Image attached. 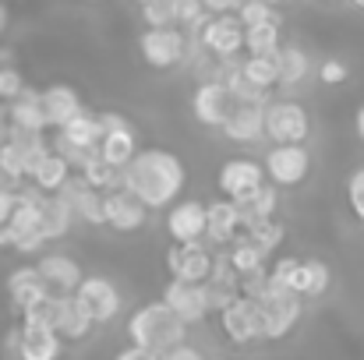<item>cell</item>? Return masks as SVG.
Returning a JSON list of instances; mask_svg holds the SVG:
<instances>
[{"mask_svg":"<svg viewBox=\"0 0 364 360\" xmlns=\"http://www.w3.org/2000/svg\"><path fill=\"white\" fill-rule=\"evenodd\" d=\"M124 187L145 209H170L184 191V163L166 148H145L124 166Z\"/></svg>","mask_w":364,"mask_h":360,"instance_id":"1","label":"cell"},{"mask_svg":"<svg viewBox=\"0 0 364 360\" xmlns=\"http://www.w3.org/2000/svg\"><path fill=\"white\" fill-rule=\"evenodd\" d=\"M127 336H131V347H141V350L163 357V354L184 347V339H188V322L177 318V315L170 311V304L156 300V304H145V307H138V311L131 315Z\"/></svg>","mask_w":364,"mask_h":360,"instance_id":"2","label":"cell"},{"mask_svg":"<svg viewBox=\"0 0 364 360\" xmlns=\"http://www.w3.org/2000/svg\"><path fill=\"white\" fill-rule=\"evenodd\" d=\"M269 279L276 286H287L297 297H322L329 290V265L326 261H297V258H279L269 268Z\"/></svg>","mask_w":364,"mask_h":360,"instance_id":"3","label":"cell"},{"mask_svg":"<svg viewBox=\"0 0 364 360\" xmlns=\"http://www.w3.org/2000/svg\"><path fill=\"white\" fill-rule=\"evenodd\" d=\"M138 46H141V57H145L149 67L166 71V67H177V64L188 60V53H191V36H188L181 25L145 28L141 39H138Z\"/></svg>","mask_w":364,"mask_h":360,"instance_id":"4","label":"cell"},{"mask_svg":"<svg viewBox=\"0 0 364 360\" xmlns=\"http://www.w3.org/2000/svg\"><path fill=\"white\" fill-rule=\"evenodd\" d=\"M258 311H262V339H283L301 318V297L269 279V290L258 300Z\"/></svg>","mask_w":364,"mask_h":360,"instance_id":"5","label":"cell"},{"mask_svg":"<svg viewBox=\"0 0 364 360\" xmlns=\"http://www.w3.org/2000/svg\"><path fill=\"white\" fill-rule=\"evenodd\" d=\"M308 127H311V120H308L301 103H294V99L265 103V134L276 145H304Z\"/></svg>","mask_w":364,"mask_h":360,"instance_id":"6","label":"cell"},{"mask_svg":"<svg viewBox=\"0 0 364 360\" xmlns=\"http://www.w3.org/2000/svg\"><path fill=\"white\" fill-rule=\"evenodd\" d=\"M237 107H241V99L234 96V89L227 82H202L191 99L195 120L205 127H227V120L237 114Z\"/></svg>","mask_w":364,"mask_h":360,"instance_id":"7","label":"cell"},{"mask_svg":"<svg viewBox=\"0 0 364 360\" xmlns=\"http://www.w3.org/2000/svg\"><path fill=\"white\" fill-rule=\"evenodd\" d=\"M244 28L237 14H213L202 32H198V43L205 53H213L216 60H234L237 53L244 50Z\"/></svg>","mask_w":364,"mask_h":360,"instance_id":"8","label":"cell"},{"mask_svg":"<svg viewBox=\"0 0 364 360\" xmlns=\"http://www.w3.org/2000/svg\"><path fill=\"white\" fill-rule=\"evenodd\" d=\"M213 265H216V254H209L202 244H177L166 254L170 279H181V283H198L202 286L213 276Z\"/></svg>","mask_w":364,"mask_h":360,"instance_id":"9","label":"cell"},{"mask_svg":"<svg viewBox=\"0 0 364 360\" xmlns=\"http://www.w3.org/2000/svg\"><path fill=\"white\" fill-rule=\"evenodd\" d=\"M262 166H265V173L272 177V184L294 187V184H301V180L308 177L311 159H308V148H304V145H276V148L265 156Z\"/></svg>","mask_w":364,"mask_h":360,"instance_id":"10","label":"cell"},{"mask_svg":"<svg viewBox=\"0 0 364 360\" xmlns=\"http://www.w3.org/2000/svg\"><path fill=\"white\" fill-rule=\"evenodd\" d=\"M75 300L82 304V311L92 318V322H110L117 318L121 311V293L110 279H100V276H89L78 290H75Z\"/></svg>","mask_w":364,"mask_h":360,"instance_id":"11","label":"cell"},{"mask_svg":"<svg viewBox=\"0 0 364 360\" xmlns=\"http://www.w3.org/2000/svg\"><path fill=\"white\" fill-rule=\"evenodd\" d=\"M220 325H223V336L230 339V343H255V339H262V311H258V300H234L227 311H220Z\"/></svg>","mask_w":364,"mask_h":360,"instance_id":"12","label":"cell"},{"mask_svg":"<svg viewBox=\"0 0 364 360\" xmlns=\"http://www.w3.org/2000/svg\"><path fill=\"white\" fill-rule=\"evenodd\" d=\"M103 117V127H107V134H103V141H100V156L107 159V163H114L117 170H124L134 156H138V141H134V131H131V124L117 114H100Z\"/></svg>","mask_w":364,"mask_h":360,"instance_id":"13","label":"cell"},{"mask_svg":"<svg viewBox=\"0 0 364 360\" xmlns=\"http://www.w3.org/2000/svg\"><path fill=\"white\" fill-rule=\"evenodd\" d=\"M205 223H209V205L202 202H177L166 212V234L177 244H202Z\"/></svg>","mask_w":364,"mask_h":360,"instance_id":"14","label":"cell"},{"mask_svg":"<svg viewBox=\"0 0 364 360\" xmlns=\"http://www.w3.org/2000/svg\"><path fill=\"white\" fill-rule=\"evenodd\" d=\"M68 205H71V212H75V219H82V223H92V227H103L107 223V216H103V191H96L82 173L78 177H71L60 191H57Z\"/></svg>","mask_w":364,"mask_h":360,"instance_id":"15","label":"cell"},{"mask_svg":"<svg viewBox=\"0 0 364 360\" xmlns=\"http://www.w3.org/2000/svg\"><path fill=\"white\" fill-rule=\"evenodd\" d=\"M265 184V166L255 163V159H230L223 163L220 170V191L230 198V202H241L251 191H258Z\"/></svg>","mask_w":364,"mask_h":360,"instance_id":"16","label":"cell"},{"mask_svg":"<svg viewBox=\"0 0 364 360\" xmlns=\"http://www.w3.org/2000/svg\"><path fill=\"white\" fill-rule=\"evenodd\" d=\"M145 205L127 191V187H117V191H107L103 195V216H107V227H114L117 234H134L141 223H145Z\"/></svg>","mask_w":364,"mask_h":360,"instance_id":"17","label":"cell"},{"mask_svg":"<svg viewBox=\"0 0 364 360\" xmlns=\"http://www.w3.org/2000/svg\"><path fill=\"white\" fill-rule=\"evenodd\" d=\"M163 304H170V311L177 318H184L188 325L191 322H202L209 315V300H205V290L198 283H181V279H170L166 290H163Z\"/></svg>","mask_w":364,"mask_h":360,"instance_id":"18","label":"cell"},{"mask_svg":"<svg viewBox=\"0 0 364 360\" xmlns=\"http://www.w3.org/2000/svg\"><path fill=\"white\" fill-rule=\"evenodd\" d=\"M36 268H39L43 283H46L57 297H75V290L85 283V272H82L78 261L68 258V254H46Z\"/></svg>","mask_w":364,"mask_h":360,"instance_id":"19","label":"cell"},{"mask_svg":"<svg viewBox=\"0 0 364 360\" xmlns=\"http://www.w3.org/2000/svg\"><path fill=\"white\" fill-rule=\"evenodd\" d=\"M103 134H107V127H103V117H96V114H78V117L71 120V124H64L60 127V134H57V141H64L68 148H75V152H100V141H103Z\"/></svg>","mask_w":364,"mask_h":360,"instance_id":"20","label":"cell"},{"mask_svg":"<svg viewBox=\"0 0 364 360\" xmlns=\"http://www.w3.org/2000/svg\"><path fill=\"white\" fill-rule=\"evenodd\" d=\"M39 99H43L46 127H57L60 131L64 124H71V120L82 114V99H78V92L71 85H50V89L39 92Z\"/></svg>","mask_w":364,"mask_h":360,"instance_id":"21","label":"cell"},{"mask_svg":"<svg viewBox=\"0 0 364 360\" xmlns=\"http://www.w3.org/2000/svg\"><path fill=\"white\" fill-rule=\"evenodd\" d=\"M7 293H11L14 307L25 311V307L39 304L43 297H50L53 290L43 283V276H39L36 265H25V268H14V272H11V279H7Z\"/></svg>","mask_w":364,"mask_h":360,"instance_id":"22","label":"cell"},{"mask_svg":"<svg viewBox=\"0 0 364 360\" xmlns=\"http://www.w3.org/2000/svg\"><path fill=\"white\" fill-rule=\"evenodd\" d=\"M14 347H18V357L21 360H57L60 357V336L53 329H39V325H21Z\"/></svg>","mask_w":364,"mask_h":360,"instance_id":"23","label":"cell"},{"mask_svg":"<svg viewBox=\"0 0 364 360\" xmlns=\"http://www.w3.org/2000/svg\"><path fill=\"white\" fill-rule=\"evenodd\" d=\"M244 230V219L237 212V202L223 198V202H213L209 205V223H205V237L213 244H234L241 237Z\"/></svg>","mask_w":364,"mask_h":360,"instance_id":"24","label":"cell"},{"mask_svg":"<svg viewBox=\"0 0 364 360\" xmlns=\"http://www.w3.org/2000/svg\"><path fill=\"white\" fill-rule=\"evenodd\" d=\"M223 134H227L230 141H241V145L258 141V138L265 134V103H241L237 114L227 120Z\"/></svg>","mask_w":364,"mask_h":360,"instance_id":"25","label":"cell"},{"mask_svg":"<svg viewBox=\"0 0 364 360\" xmlns=\"http://www.w3.org/2000/svg\"><path fill=\"white\" fill-rule=\"evenodd\" d=\"M7 120H11V127H18V131L43 134V131H46V114H43L39 92H36V89H25L14 103H7Z\"/></svg>","mask_w":364,"mask_h":360,"instance_id":"26","label":"cell"},{"mask_svg":"<svg viewBox=\"0 0 364 360\" xmlns=\"http://www.w3.org/2000/svg\"><path fill=\"white\" fill-rule=\"evenodd\" d=\"M71 219H75V212H71V205L60 195H43V202H39V227H43L46 240L64 237L71 230Z\"/></svg>","mask_w":364,"mask_h":360,"instance_id":"27","label":"cell"},{"mask_svg":"<svg viewBox=\"0 0 364 360\" xmlns=\"http://www.w3.org/2000/svg\"><path fill=\"white\" fill-rule=\"evenodd\" d=\"M276 205H279V191H276L272 184H262L258 191H251L247 198L237 202V212H241L244 227H251V223L272 219V216H276Z\"/></svg>","mask_w":364,"mask_h":360,"instance_id":"28","label":"cell"},{"mask_svg":"<svg viewBox=\"0 0 364 360\" xmlns=\"http://www.w3.org/2000/svg\"><path fill=\"white\" fill-rule=\"evenodd\" d=\"M68 180H71V163H68L60 152H53V148H50V156L36 166L32 184H36L39 191H46V195H57Z\"/></svg>","mask_w":364,"mask_h":360,"instance_id":"29","label":"cell"},{"mask_svg":"<svg viewBox=\"0 0 364 360\" xmlns=\"http://www.w3.org/2000/svg\"><path fill=\"white\" fill-rule=\"evenodd\" d=\"M64 307H68V297L50 293L39 304H32V307L21 311V325H39V329H53L57 332L60 329V318H64Z\"/></svg>","mask_w":364,"mask_h":360,"instance_id":"30","label":"cell"},{"mask_svg":"<svg viewBox=\"0 0 364 360\" xmlns=\"http://www.w3.org/2000/svg\"><path fill=\"white\" fill-rule=\"evenodd\" d=\"M82 177L96 187V191H117V187H124V170H117L114 163H107L100 152H92L89 156V163L82 166Z\"/></svg>","mask_w":364,"mask_h":360,"instance_id":"31","label":"cell"},{"mask_svg":"<svg viewBox=\"0 0 364 360\" xmlns=\"http://www.w3.org/2000/svg\"><path fill=\"white\" fill-rule=\"evenodd\" d=\"M283 46L279 39V25H255L244 32V50L247 57H276Z\"/></svg>","mask_w":364,"mask_h":360,"instance_id":"32","label":"cell"},{"mask_svg":"<svg viewBox=\"0 0 364 360\" xmlns=\"http://www.w3.org/2000/svg\"><path fill=\"white\" fill-rule=\"evenodd\" d=\"M276 60H279V85H297V82L308 78L311 60H308V53L301 46H279Z\"/></svg>","mask_w":364,"mask_h":360,"instance_id":"33","label":"cell"},{"mask_svg":"<svg viewBox=\"0 0 364 360\" xmlns=\"http://www.w3.org/2000/svg\"><path fill=\"white\" fill-rule=\"evenodd\" d=\"M241 71L247 82H255V85L265 89V92H272V89L279 85V60H276V57H244Z\"/></svg>","mask_w":364,"mask_h":360,"instance_id":"34","label":"cell"},{"mask_svg":"<svg viewBox=\"0 0 364 360\" xmlns=\"http://www.w3.org/2000/svg\"><path fill=\"white\" fill-rule=\"evenodd\" d=\"M241 240H247L251 247H258L262 254H272L279 244H283V227L276 219H262V223H251L241 230Z\"/></svg>","mask_w":364,"mask_h":360,"instance_id":"35","label":"cell"},{"mask_svg":"<svg viewBox=\"0 0 364 360\" xmlns=\"http://www.w3.org/2000/svg\"><path fill=\"white\" fill-rule=\"evenodd\" d=\"M96 322L82 311V304L75 300V297H68V307H64V318H60V336L64 339H82V336H89V329H92Z\"/></svg>","mask_w":364,"mask_h":360,"instance_id":"36","label":"cell"},{"mask_svg":"<svg viewBox=\"0 0 364 360\" xmlns=\"http://www.w3.org/2000/svg\"><path fill=\"white\" fill-rule=\"evenodd\" d=\"M227 258H230V265L237 268V276H251V272L265 268V254H262L258 247H251V244H247V240H241V237L230 244Z\"/></svg>","mask_w":364,"mask_h":360,"instance_id":"37","label":"cell"},{"mask_svg":"<svg viewBox=\"0 0 364 360\" xmlns=\"http://www.w3.org/2000/svg\"><path fill=\"white\" fill-rule=\"evenodd\" d=\"M141 21H145V28H170V25H177V4L149 0V4H141Z\"/></svg>","mask_w":364,"mask_h":360,"instance_id":"38","label":"cell"},{"mask_svg":"<svg viewBox=\"0 0 364 360\" xmlns=\"http://www.w3.org/2000/svg\"><path fill=\"white\" fill-rule=\"evenodd\" d=\"M237 18H241L244 28H255V25H279V21H283L279 11H276L272 4H265V0H247L241 11H237Z\"/></svg>","mask_w":364,"mask_h":360,"instance_id":"39","label":"cell"},{"mask_svg":"<svg viewBox=\"0 0 364 360\" xmlns=\"http://www.w3.org/2000/svg\"><path fill=\"white\" fill-rule=\"evenodd\" d=\"M0 166H4L18 184L28 177V163H25V152H21V145H18V141H11V138H7V141L0 145Z\"/></svg>","mask_w":364,"mask_h":360,"instance_id":"40","label":"cell"},{"mask_svg":"<svg viewBox=\"0 0 364 360\" xmlns=\"http://www.w3.org/2000/svg\"><path fill=\"white\" fill-rule=\"evenodd\" d=\"M25 78L14 64H0V103H14L21 92H25Z\"/></svg>","mask_w":364,"mask_h":360,"instance_id":"41","label":"cell"},{"mask_svg":"<svg viewBox=\"0 0 364 360\" xmlns=\"http://www.w3.org/2000/svg\"><path fill=\"white\" fill-rule=\"evenodd\" d=\"M347 198H350V209L358 212V219L364 223V170H358L347 184Z\"/></svg>","mask_w":364,"mask_h":360,"instance_id":"42","label":"cell"},{"mask_svg":"<svg viewBox=\"0 0 364 360\" xmlns=\"http://www.w3.org/2000/svg\"><path fill=\"white\" fill-rule=\"evenodd\" d=\"M318 78H322L326 85H340V82H347V64H343V60H326V64L318 67Z\"/></svg>","mask_w":364,"mask_h":360,"instance_id":"43","label":"cell"},{"mask_svg":"<svg viewBox=\"0 0 364 360\" xmlns=\"http://www.w3.org/2000/svg\"><path fill=\"white\" fill-rule=\"evenodd\" d=\"M247 0H202V7L209 14H237Z\"/></svg>","mask_w":364,"mask_h":360,"instance_id":"44","label":"cell"},{"mask_svg":"<svg viewBox=\"0 0 364 360\" xmlns=\"http://www.w3.org/2000/svg\"><path fill=\"white\" fill-rule=\"evenodd\" d=\"M43 244H46L43 234H25V237H14V251H21V254H36Z\"/></svg>","mask_w":364,"mask_h":360,"instance_id":"45","label":"cell"},{"mask_svg":"<svg viewBox=\"0 0 364 360\" xmlns=\"http://www.w3.org/2000/svg\"><path fill=\"white\" fill-rule=\"evenodd\" d=\"M14 205H18V191H0V227H7V223H11Z\"/></svg>","mask_w":364,"mask_h":360,"instance_id":"46","label":"cell"},{"mask_svg":"<svg viewBox=\"0 0 364 360\" xmlns=\"http://www.w3.org/2000/svg\"><path fill=\"white\" fill-rule=\"evenodd\" d=\"M159 360H205V357H202L198 350H191V347L184 343V347H177V350H170V354H163V357H159Z\"/></svg>","mask_w":364,"mask_h":360,"instance_id":"47","label":"cell"},{"mask_svg":"<svg viewBox=\"0 0 364 360\" xmlns=\"http://www.w3.org/2000/svg\"><path fill=\"white\" fill-rule=\"evenodd\" d=\"M114 360H159V357L149 354V350H141V347H127V350H121Z\"/></svg>","mask_w":364,"mask_h":360,"instance_id":"48","label":"cell"},{"mask_svg":"<svg viewBox=\"0 0 364 360\" xmlns=\"http://www.w3.org/2000/svg\"><path fill=\"white\" fill-rule=\"evenodd\" d=\"M18 187H21V184H18V180H14V177L4 170V166H0V191H18Z\"/></svg>","mask_w":364,"mask_h":360,"instance_id":"49","label":"cell"},{"mask_svg":"<svg viewBox=\"0 0 364 360\" xmlns=\"http://www.w3.org/2000/svg\"><path fill=\"white\" fill-rule=\"evenodd\" d=\"M7 21H11V11H7V4L0 0V36L7 32Z\"/></svg>","mask_w":364,"mask_h":360,"instance_id":"50","label":"cell"},{"mask_svg":"<svg viewBox=\"0 0 364 360\" xmlns=\"http://www.w3.org/2000/svg\"><path fill=\"white\" fill-rule=\"evenodd\" d=\"M14 237H11V227H0V247H11Z\"/></svg>","mask_w":364,"mask_h":360,"instance_id":"51","label":"cell"},{"mask_svg":"<svg viewBox=\"0 0 364 360\" xmlns=\"http://www.w3.org/2000/svg\"><path fill=\"white\" fill-rule=\"evenodd\" d=\"M358 134H361V141H364V107L358 110Z\"/></svg>","mask_w":364,"mask_h":360,"instance_id":"52","label":"cell"},{"mask_svg":"<svg viewBox=\"0 0 364 360\" xmlns=\"http://www.w3.org/2000/svg\"><path fill=\"white\" fill-rule=\"evenodd\" d=\"M265 4H272V7H283V4H290V0H265Z\"/></svg>","mask_w":364,"mask_h":360,"instance_id":"53","label":"cell"},{"mask_svg":"<svg viewBox=\"0 0 364 360\" xmlns=\"http://www.w3.org/2000/svg\"><path fill=\"white\" fill-rule=\"evenodd\" d=\"M350 4H354V7H358V11H364V0H350Z\"/></svg>","mask_w":364,"mask_h":360,"instance_id":"54","label":"cell"},{"mask_svg":"<svg viewBox=\"0 0 364 360\" xmlns=\"http://www.w3.org/2000/svg\"><path fill=\"white\" fill-rule=\"evenodd\" d=\"M141 4H149V0H138V7H141Z\"/></svg>","mask_w":364,"mask_h":360,"instance_id":"55","label":"cell"},{"mask_svg":"<svg viewBox=\"0 0 364 360\" xmlns=\"http://www.w3.org/2000/svg\"><path fill=\"white\" fill-rule=\"evenodd\" d=\"M89 4H96V0H89Z\"/></svg>","mask_w":364,"mask_h":360,"instance_id":"56","label":"cell"},{"mask_svg":"<svg viewBox=\"0 0 364 360\" xmlns=\"http://www.w3.org/2000/svg\"><path fill=\"white\" fill-rule=\"evenodd\" d=\"M0 114H4V107H0Z\"/></svg>","mask_w":364,"mask_h":360,"instance_id":"57","label":"cell"}]
</instances>
